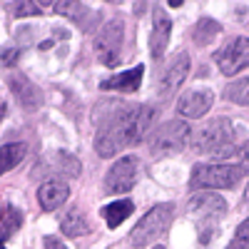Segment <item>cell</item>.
Returning <instances> with one entry per match:
<instances>
[{
    "label": "cell",
    "mask_w": 249,
    "mask_h": 249,
    "mask_svg": "<svg viewBox=\"0 0 249 249\" xmlns=\"http://www.w3.org/2000/svg\"><path fill=\"white\" fill-rule=\"evenodd\" d=\"M227 249H249V219H244L239 227H237V234L232 239V244Z\"/></svg>",
    "instance_id": "7402d4cb"
},
{
    "label": "cell",
    "mask_w": 249,
    "mask_h": 249,
    "mask_svg": "<svg viewBox=\"0 0 249 249\" xmlns=\"http://www.w3.org/2000/svg\"><path fill=\"white\" fill-rule=\"evenodd\" d=\"M135 210V204L130 199H117V202H110L107 207H102V217H105L110 230H117V227L127 219Z\"/></svg>",
    "instance_id": "9a60e30c"
},
{
    "label": "cell",
    "mask_w": 249,
    "mask_h": 249,
    "mask_svg": "<svg viewBox=\"0 0 249 249\" xmlns=\"http://www.w3.org/2000/svg\"><path fill=\"white\" fill-rule=\"evenodd\" d=\"M242 172L249 175V142L242 147Z\"/></svg>",
    "instance_id": "484cf974"
},
{
    "label": "cell",
    "mask_w": 249,
    "mask_h": 249,
    "mask_svg": "<svg viewBox=\"0 0 249 249\" xmlns=\"http://www.w3.org/2000/svg\"><path fill=\"white\" fill-rule=\"evenodd\" d=\"M242 167L237 164H197L192 170V187L197 190H230L242 179Z\"/></svg>",
    "instance_id": "3957f363"
},
{
    "label": "cell",
    "mask_w": 249,
    "mask_h": 249,
    "mask_svg": "<svg viewBox=\"0 0 249 249\" xmlns=\"http://www.w3.org/2000/svg\"><path fill=\"white\" fill-rule=\"evenodd\" d=\"M122 45H124L122 20H110L95 37V55L105 68H117L122 60Z\"/></svg>",
    "instance_id": "5b68a950"
},
{
    "label": "cell",
    "mask_w": 249,
    "mask_h": 249,
    "mask_svg": "<svg viewBox=\"0 0 249 249\" xmlns=\"http://www.w3.org/2000/svg\"><path fill=\"white\" fill-rule=\"evenodd\" d=\"M224 95L230 97L232 102H237V105H249V77L232 82V85L227 88V92H224Z\"/></svg>",
    "instance_id": "44dd1931"
},
{
    "label": "cell",
    "mask_w": 249,
    "mask_h": 249,
    "mask_svg": "<svg viewBox=\"0 0 249 249\" xmlns=\"http://www.w3.org/2000/svg\"><path fill=\"white\" fill-rule=\"evenodd\" d=\"M13 13L18 18H23V15H40V10H43V3H10Z\"/></svg>",
    "instance_id": "603a6c76"
},
{
    "label": "cell",
    "mask_w": 249,
    "mask_h": 249,
    "mask_svg": "<svg viewBox=\"0 0 249 249\" xmlns=\"http://www.w3.org/2000/svg\"><path fill=\"white\" fill-rule=\"evenodd\" d=\"M187 142H190V127H187V122L172 120V122H164L152 135L150 152L152 155H175V152L187 147Z\"/></svg>",
    "instance_id": "8992f818"
},
{
    "label": "cell",
    "mask_w": 249,
    "mask_h": 249,
    "mask_svg": "<svg viewBox=\"0 0 249 249\" xmlns=\"http://www.w3.org/2000/svg\"><path fill=\"white\" fill-rule=\"evenodd\" d=\"M25 152H28L25 144H20V142L0 147V175H5V172H10L13 167H18V164L23 162Z\"/></svg>",
    "instance_id": "d6986e66"
},
{
    "label": "cell",
    "mask_w": 249,
    "mask_h": 249,
    "mask_svg": "<svg viewBox=\"0 0 249 249\" xmlns=\"http://www.w3.org/2000/svg\"><path fill=\"white\" fill-rule=\"evenodd\" d=\"M142 75H144V68L137 65L135 70H127V72H120L110 80L102 82V90H120V92H137L140 90V82H142Z\"/></svg>",
    "instance_id": "5bb4252c"
},
{
    "label": "cell",
    "mask_w": 249,
    "mask_h": 249,
    "mask_svg": "<svg viewBox=\"0 0 249 249\" xmlns=\"http://www.w3.org/2000/svg\"><path fill=\"white\" fill-rule=\"evenodd\" d=\"M155 122V107L150 105H124L117 107L105 122L97 127L95 150L100 157H112L124 147L142 142L144 132Z\"/></svg>",
    "instance_id": "6da1fadb"
},
{
    "label": "cell",
    "mask_w": 249,
    "mask_h": 249,
    "mask_svg": "<svg viewBox=\"0 0 249 249\" xmlns=\"http://www.w3.org/2000/svg\"><path fill=\"white\" fill-rule=\"evenodd\" d=\"M45 249H68L57 237H45Z\"/></svg>",
    "instance_id": "d4e9b609"
},
{
    "label": "cell",
    "mask_w": 249,
    "mask_h": 249,
    "mask_svg": "<svg viewBox=\"0 0 249 249\" xmlns=\"http://www.w3.org/2000/svg\"><path fill=\"white\" fill-rule=\"evenodd\" d=\"M244 199H247V204H249V190H247V197H244Z\"/></svg>",
    "instance_id": "4316f807"
},
{
    "label": "cell",
    "mask_w": 249,
    "mask_h": 249,
    "mask_svg": "<svg viewBox=\"0 0 249 249\" xmlns=\"http://www.w3.org/2000/svg\"><path fill=\"white\" fill-rule=\"evenodd\" d=\"M0 249H5V247H3V244H0Z\"/></svg>",
    "instance_id": "f1b7e54d"
},
{
    "label": "cell",
    "mask_w": 249,
    "mask_h": 249,
    "mask_svg": "<svg viewBox=\"0 0 249 249\" xmlns=\"http://www.w3.org/2000/svg\"><path fill=\"white\" fill-rule=\"evenodd\" d=\"M212 102H214V95H212L210 90H204V92H202V90H195V92H187V95L179 97L177 110H179V115H184V117L197 120V117H204L207 112H210Z\"/></svg>",
    "instance_id": "7c38bea8"
},
{
    "label": "cell",
    "mask_w": 249,
    "mask_h": 249,
    "mask_svg": "<svg viewBox=\"0 0 249 249\" xmlns=\"http://www.w3.org/2000/svg\"><path fill=\"white\" fill-rule=\"evenodd\" d=\"M60 230H62V234L65 237H82L88 230H90V224H88V219H85V214H82L80 210H70L65 217L60 219Z\"/></svg>",
    "instance_id": "ac0fdd59"
},
{
    "label": "cell",
    "mask_w": 249,
    "mask_h": 249,
    "mask_svg": "<svg viewBox=\"0 0 249 249\" xmlns=\"http://www.w3.org/2000/svg\"><path fill=\"white\" fill-rule=\"evenodd\" d=\"M217 68L224 75H237L249 65V37H234L214 55Z\"/></svg>",
    "instance_id": "9c48e42d"
},
{
    "label": "cell",
    "mask_w": 249,
    "mask_h": 249,
    "mask_svg": "<svg viewBox=\"0 0 249 249\" xmlns=\"http://www.w3.org/2000/svg\"><path fill=\"white\" fill-rule=\"evenodd\" d=\"M0 62H3V65H15V62H18V50L15 48L13 50H5L3 57H0Z\"/></svg>",
    "instance_id": "cb8c5ba5"
},
{
    "label": "cell",
    "mask_w": 249,
    "mask_h": 249,
    "mask_svg": "<svg viewBox=\"0 0 249 249\" xmlns=\"http://www.w3.org/2000/svg\"><path fill=\"white\" fill-rule=\"evenodd\" d=\"M170 33H172V20L167 18V13H162L160 5H155V15H152V37H150V53L155 60H160L167 50L170 43Z\"/></svg>",
    "instance_id": "8fae6325"
},
{
    "label": "cell",
    "mask_w": 249,
    "mask_h": 249,
    "mask_svg": "<svg viewBox=\"0 0 249 249\" xmlns=\"http://www.w3.org/2000/svg\"><path fill=\"white\" fill-rule=\"evenodd\" d=\"M10 88H13V92H15L20 105H25V107L40 105V92H37V88L33 85L30 80H25V77H10Z\"/></svg>",
    "instance_id": "2e32d148"
},
{
    "label": "cell",
    "mask_w": 249,
    "mask_h": 249,
    "mask_svg": "<svg viewBox=\"0 0 249 249\" xmlns=\"http://www.w3.org/2000/svg\"><path fill=\"white\" fill-rule=\"evenodd\" d=\"M227 202L219 195H195L190 202V214L199 224V242L207 244L212 239V230L219 214H224Z\"/></svg>",
    "instance_id": "277c9868"
},
{
    "label": "cell",
    "mask_w": 249,
    "mask_h": 249,
    "mask_svg": "<svg viewBox=\"0 0 249 249\" xmlns=\"http://www.w3.org/2000/svg\"><path fill=\"white\" fill-rule=\"evenodd\" d=\"M155 249H164V247H155Z\"/></svg>",
    "instance_id": "83f0119b"
},
{
    "label": "cell",
    "mask_w": 249,
    "mask_h": 249,
    "mask_svg": "<svg viewBox=\"0 0 249 249\" xmlns=\"http://www.w3.org/2000/svg\"><path fill=\"white\" fill-rule=\"evenodd\" d=\"M140 170H142L140 157H135V155L120 157L112 167H110L107 177H105V190H107L110 195H127L132 187L137 184Z\"/></svg>",
    "instance_id": "ba28073f"
},
{
    "label": "cell",
    "mask_w": 249,
    "mask_h": 249,
    "mask_svg": "<svg viewBox=\"0 0 249 249\" xmlns=\"http://www.w3.org/2000/svg\"><path fill=\"white\" fill-rule=\"evenodd\" d=\"M70 190H68V184L65 182H60V179H48L45 184H40V190H37V199H40V207H43L45 212H53L57 210V207L65 204Z\"/></svg>",
    "instance_id": "4fadbf2b"
},
{
    "label": "cell",
    "mask_w": 249,
    "mask_h": 249,
    "mask_svg": "<svg viewBox=\"0 0 249 249\" xmlns=\"http://www.w3.org/2000/svg\"><path fill=\"white\" fill-rule=\"evenodd\" d=\"M23 224V212L13 204L0 207V239H8L10 234H15Z\"/></svg>",
    "instance_id": "e0dca14e"
},
{
    "label": "cell",
    "mask_w": 249,
    "mask_h": 249,
    "mask_svg": "<svg viewBox=\"0 0 249 249\" xmlns=\"http://www.w3.org/2000/svg\"><path fill=\"white\" fill-rule=\"evenodd\" d=\"M219 33H222L219 23H214L212 18H202L197 23V28H195V43L197 45H210L214 40V35H219Z\"/></svg>",
    "instance_id": "ffe728a7"
},
{
    "label": "cell",
    "mask_w": 249,
    "mask_h": 249,
    "mask_svg": "<svg viewBox=\"0 0 249 249\" xmlns=\"http://www.w3.org/2000/svg\"><path fill=\"white\" fill-rule=\"evenodd\" d=\"M172 214H175V207L170 202L152 207L132 230V237H130L132 247H144V244H152L155 239H160L164 232H167V227L172 222Z\"/></svg>",
    "instance_id": "7a4b0ae2"
},
{
    "label": "cell",
    "mask_w": 249,
    "mask_h": 249,
    "mask_svg": "<svg viewBox=\"0 0 249 249\" xmlns=\"http://www.w3.org/2000/svg\"><path fill=\"white\" fill-rule=\"evenodd\" d=\"M187 72H190V55H187V53H177L175 60L170 62V68L164 70L162 77H160V85H157L160 97H162V100L172 97V95L182 88Z\"/></svg>",
    "instance_id": "30bf717a"
},
{
    "label": "cell",
    "mask_w": 249,
    "mask_h": 249,
    "mask_svg": "<svg viewBox=\"0 0 249 249\" xmlns=\"http://www.w3.org/2000/svg\"><path fill=\"white\" fill-rule=\"evenodd\" d=\"M230 142H232L230 120L217 117V120H210L204 127L197 130L192 147L197 152H222V150H230Z\"/></svg>",
    "instance_id": "52a82bcc"
}]
</instances>
